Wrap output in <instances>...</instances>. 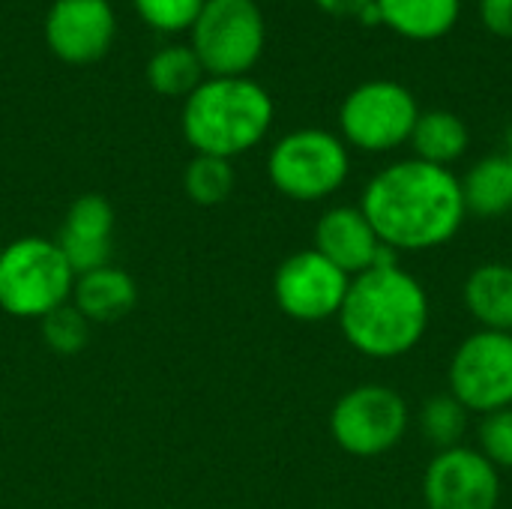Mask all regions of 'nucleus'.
<instances>
[{
    "instance_id": "nucleus-1",
    "label": "nucleus",
    "mask_w": 512,
    "mask_h": 509,
    "mask_svg": "<svg viewBox=\"0 0 512 509\" xmlns=\"http://www.w3.org/2000/svg\"><path fill=\"white\" fill-rule=\"evenodd\" d=\"M357 207L396 255L441 249L468 219L459 177L423 159H399L381 168L366 183Z\"/></svg>"
},
{
    "instance_id": "nucleus-2",
    "label": "nucleus",
    "mask_w": 512,
    "mask_h": 509,
    "mask_svg": "<svg viewBox=\"0 0 512 509\" xmlns=\"http://www.w3.org/2000/svg\"><path fill=\"white\" fill-rule=\"evenodd\" d=\"M432 306L423 282L393 264H378L351 279L336 315L345 342L369 360L411 354L429 330Z\"/></svg>"
},
{
    "instance_id": "nucleus-3",
    "label": "nucleus",
    "mask_w": 512,
    "mask_h": 509,
    "mask_svg": "<svg viewBox=\"0 0 512 509\" xmlns=\"http://www.w3.org/2000/svg\"><path fill=\"white\" fill-rule=\"evenodd\" d=\"M273 114L270 93L249 75L204 78L183 102L180 129L195 153L234 159L264 141Z\"/></svg>"
},
{
    "instance_id": "nucleus-4",
    "label": "nucleus",
    "mask_w": 512,
    "mask_h": 509,
    "mask_svg": "<svg viewBox=\"0 0 512 509\" xmlns=\"http://www.w3.org/2000/svg\"><path fill=\"white\" fill-rule=\"evenodd\" d=\"M75 273L57 240L27 234L3 243L0 252V309L12 318L42 321L72 300Z\"/></svg>"
},
{
    "instance_id": "nucleus-5",
    "label": "nucleus",
    "mask_w": 512,
    "mask_h": 509,
    "mask_svg": "<svg viewBox=\"0 0 512 509\" xmlns=\"http://www.w3.org/2000/svg\"><path fill=\"white\" fill-rule=\"evenodd\" d=\"M351 174L348 144L327 129H294L267 156V177L291 201L315 204L336 195Z\"/></svg>"
},
{
    "instance_id": "nucleus-6",
    "label": "nucleus",
    "mask_w": 512,
    "mask_h": 509,
    "mask_svg": "<svg viewBox=\"0 0 512 509\" xmlns=\"http://www.w3.org/2000/svg\"><path fill=\"white\" fill-rule=\"evenodd\" d=\"M267 24L255 0H207L192 24V51L210 78H237L261 60Z\"/></svg>"
},
{
    "instance_id": "nucleus-7",
    "label": "nucleus",
    "mask_w": 512,
    "mask_h": 509,
    "mask_svg": "<svg viewBox=\"0 0 512 509\" xmlns=\"http://www.w3.org/2000/svg\"><path fill=\"white\" fill-rule=\"evenodd\" d=\"M411 411L402 393L387 384H357L342 393L330 411L336 447L354 459H375L402 444Z\"/></svg>"
},
{
    "instance_id": "nucleus-8",
    "label": "nucleus",
    "mask_w": 512,
    "mask_h": 509,
    "mask_svg": "<svg viewBox=\"0 0 512 509\" xmlns=\"http://www.w3.org/2000/svg\"><path fill=\"white\" fill-rule=\"evenodd\" d=\"M420 105L414 93L390 78L357 84L339 108V138L363 153H390L411 141Z\"/></svg>"
},
{
    "instance_id": "nucleus-9",
    "label": "nucleus",
    "mask_w": 512,
    "mask_h": 509,
    "mask_svg": "<svg viewBox=\"0 0 512 509\" xmlns=\"http://www.w3.org/2000/svg\"><path fill=\"white\" fill-rule=\"evenodd\" d=\"M450 393L471 414L512 408V333L477 330L459 342L447 369Z\"/></svg>"
},
{
    "instance_id": "nucleus-10",
    "label": "nucleus",
    "mask_w": 512,
    "mask_h": 509,
    "mask_svg": "<svg viewBox=\"0 0 512 509\" xmlns=\"http://www.w3.org/2000/svg\"><path fill=\"white\" fill-rule=\"evenodd\" d=\"M351 276L330 264L315 249H300L288 255L273 276L276 306L300 324H321L339 315Z\"/></svg>"
},
{
    "instance_id": "nucleus-11",
    "label": "nucleus",
    "mask_w": 512,
    "mask_h": 509,
    "mask_svg": "<svg viewBox=\"0 0 512 509\" xmlns=\"http://www.w3.org/2000/svg\"><path fill=\"white\" fill-rule=\"evenodd\" d=\"M426 509H498L501 471L477 447L438 450L423 474Z\"/></svg>"
},
{
    "instance_id": "nucleus-12",
    "label": "nucleus",
    "mask_w": 512,
    "mask_h": 509,
    "mask_svg": "<svg viewBox=\"0 0 512 509\" xmlns=\"http://www.w3.org/2000/svg\"><path fill=\"white\" fill-rule=\"evenodd\" d=\"M117 18L108 0H54L45 15L48 48L72 66L96 63L114 42Z\"/></svg>"
},
{
    "instance_id": "nucleus-13",
    "label": "nucleus",
    "mask_w": 512,
    "mask_h": 509,
    "mask_svg": "<svg viewBox=\"0 0 512 509\" xmlns=\"http://www.w3.org/2000/svg\"><path fill=\"white\" fill-rule=\"evenodd\" d=\"M315 252H321L330 264H336L345 276H360L378 264H393L399 255L393 249H387L375 228L369 225V219L363 216L360 207L351 204H339L321 213V219L315 222Z\"/></svg>"
},
{
    "instance_id": "nucleus-14",
    "label": "nucleus",
    "mask_w": 512,
    "mask_h": 509,
    "mask_svg": "<svg viewBox=\"0 0 512 509\" xmlns=\"http://www.w3.org/2000/svg\"><path fill=\"white\" fill-rule=\"evenodd\" d=\"M114 222H117V216L105 195L87 192L69 204L60 234H57V246L75 276L111 264Z\"/></svg>"
},
{
    "instance_id": "nucleus-15",
    "label": "nucleus",
    "mask_w": 512,
    "mask_h": 509,
    "mask_svg": "<svg viewBox=\"0 0 512 509\" xmlns=\"http://www.w3.org/2000/svg\"><path fill=\"white\" fill-rule=\"evenodd\" d=\"M69 303L90 324H114V321L126 318L135 309L138 285L126 270H120L114 264H105L99 270L75 276V288H72Z\"/></svg>"
},
{
    "instance_id": "nucleus-16",
    "label": "nucleus",
    "mask_w": 512,
    "mask_h": 509,
    "mask_svg": "<svg viewBox=\"0 0 512 509\" xmlns=\"http://www.w3.org/2000/svg\"><path fill=\"white\" fill-rule=\"evenodd\" d=\"M462 300L480 330L512 333V264L486 261L474 267L462 285Z\"/></svg>"
},
{
    "instance_id": "nucleus-17",
    "label": "nucleus",
    "mask_w": 512,
    "mask_h": 509,
    "mask_svg": "<svg viewBox=\"0 0 512 509\" xmlns=\"http://www.w3.org/2000/svg\"><path fill=\"white\" fill-rule=\"evenodd\" d=\"M375 6L384 27L414 42L441 39L462 12V0H375Z\"/></svg>"
},
{
    "instance_id": "nucleus-18",
    "label": "nucleus",
    "mask_w": 512,
    "mask_h": 509,
    "mask_svg": "<svg viewBox=\"0 0 512 509\" xmlns=\"http://www.w3.org/2000/svg\"><path fill=\"white\" fill-rule=\"evenodd\" d=\"M408 144L414 147V159H423L438 168H450L468 153L471 129L459 114L432 108V111H420Z\"/></svg>"
},
{
    "instance_id": "nucleus-19",
    "label": "nucleus",
    "mask_w": 512,
    "mask_h": 509,
    "mask_svg": "<svg viewBox=\"0 0 512 509\" xmlns=\"http://www.w3.org/2000/svg\"><path fill=\"white\" fill-rule=\"evenodd\" d=\"M462 183V198L465 210L480 219H495L512 210V168L507 159L498 156H483L468 168Z\"/></svg>"
},
{
    "instance_id": "nucleus-20",
    "label": "nucleus",
    "mask_w": 512,
    "mask_h": 509,
    "mask_svg": "<svg viewBox=\"0 0 512 509\" xmlns=\"http://www.w3.org/2000/svg\"><path fill=\"white\" fill-rule=\"evenodd\" d=\"M147 81L159 96H189L204 81V66L192 45H165L147 63Z\"/></svg>"
},
{
    "instance_id": "nucleus-21",
    "label": "nucleus",
    "mask_w": 512,
    "mask_h": 509,
    "mask_svg": "<svg viewBox=\"0 0 512 509\" xmlns=\"http://www.w3.org/2000/svg\"><path fill=\"white\" fill-rule=\"evenodd\" d=\"M234 183H237V174H234L231 159H219V156L195 153V159L183 171V192L198 207H216L228 201L234 192Z\"/></svg>"
},
{
    "instance_id": "nucleus-22",
    "label": "nucleus",
    "mask_w": 512,
    "mask_h": 509,
    "mask_svg": "<svg viewBox=\"0 0 512 509\" xmlns=\"http://www.w3.org/2000/svg\"><path fill=\"white\" fill-rule=\"evenodd\" d=\"M468 420L471 411L453 396V393H438L432 396L423 411H420V426L429 444H435L438 450H453L462 447V438L468 432Z\"/></svg>"
},
{
    "instance_id": "nucleus-23",
    "label": "nucleus",
    "mask_w": 512,
    "mask_h": 509,
    "mask_svg": "<svg viewBox=\"0 0 512 509\" xmlns=\"http://www.w3.org/2000/svg\"><path fill=\"white\" fill-rule=\"evenodd\" d=\"M39 330H42V339L45 345L54 351V354H78L84 351V345L90 342V330L93 324L72 306H60L54 309L51 315H45L39 321Z\"/></svg>"
},
{
    "instance_id": "nucleus-24",
    "label": "nucleus",
    "mask_w": 512,
    "mask_h": 509,
    "mask_svg": "<svg viewBox=\"0 0 512 509\" xmlns=\"http://www.w3.org/2000/svg\"><path fill=\"white\" fill-rule=\"evenodd\" d=\"M132 3L141 21H147L150 27L162 33H180V30H192L207 0H132Z\"/></svg>"
},
{
    "instance_id": "nucleus-25",
    "label": "nucleus",
    "mask_w": 512,
    "mask_h": 509,
    "mask_svg": "<svg viewBox=\"0 0 512 509\" xmlns=\"http://www.w3.org/2000/svg\"><path fill=\"white\" fill-rule=\"evenodd\" d=\"M480 453L498 468V471H512V408L492 411L480 420L477 429Z\"/></svg>"
},
{
    "instance_id": "nucleus-26",
    "label": "nucleus",
    "mask_w": 512,
    "mask_h": 509,
    "mask_svg": "<svg viewBox=\"0 0 512 509\" xmlns=\"http://www.w3.org/2000/svg\"><path fill=\"white\" fill-rule=\"evenodd\" d=\"M480 18L495 36L512 39V0H480Z\"/></svg>"
},
{
    "instance_id": "nucleus-27",
    "label": "nucleus",
    "mask_w": 512,
    "mask_h": 509,
    "mask_svg": "<svg viewBox=\"0 0 512 509\" xmlns=\"http://www.w3.org/2000/svg\"><path fill=\"white\" fill-rule=\"evenodd\" d=\"M318 9H324L333 18H363V12L375 3V0H315Z\"/></svg>"
},
{
    "instance_id": "nucleus-28",
    "label": "nucleus",
    "mask_w": 512,
    "mask_h": 509,
    "mask_svg": "<svg viewBox=\"0 0 512 509\" xmlns=\"http://www.w3.org/2000/svg\"><path fill=\"white\" fill-rule=\"evenodd\" d=\"M504 159H507V165L512 168V126L507 129V141H504V153H501Z\"/></svg>"
},
{
    "instance_id": "nucleus-29",
    "label": "nucleus",
    "mask_w": 512,
    "mask_h": 509,
    "mask_svg": "<svg viewBox=\"0 0 512 509\" xmlns=\"http://www.w3.org/2000/svg\"><path fill=\"white\" fill-rule=\"evenodd\" d=\"M0 252H3V243H0Z\"/></svg>"
}]
</instances>
